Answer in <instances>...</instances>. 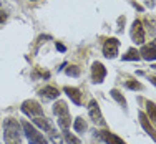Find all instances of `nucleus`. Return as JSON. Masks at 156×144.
Masks as SVG:
<instances>
[{
    "label": "nucleus",
    "instance_id": "nucleus-1",
    "mask_svg": "<svg viewBox=\"0 0 156 144\" xmlns=\"http://www.w3.org/2000/svg\"><path fill=\"white\" fill-rule=\"evenodd\" d=\"M3 141L5 144H22V124L13 118L3 121Z\"/></svg>",
    "mask_w": 156,
    "mask_h": 144
},
{
    "label": "nucleus",
    "instance_id": "nucleus-2",
    "mask_svg": "<svg viewBox=\"0 0 156 144\" xmlns=\"http://www.w3.org/2000/svg\"><path fill=\"white\" fill-rule=\"evenodd\" d=\"M22 129H23V132L28 138V142L30 144H48L47 139L43 138V136L35 129V126H32L28 121H23V123H22Z\"/></svg>",
    "mask_w": 156,
    "mask_h": 144
},
{
    "label": "nucleus",
    "instance_id": "nucleus-3",
    "mask_svg": "<svg viewBox=\"0 0 156 144\" xmlns=\"http://www.w3.org/2000/svg\"><path fill=\"white\" fill-rule=\"evenodd\" d=\"M22 111H23L27 116H42L43 114V109L42 106L38 105L37 101H33V99H27V101H23V105H22Z\"/></svg>",
    "mask_w": 156,
    "mask_h": 144
},
{
    "label": "nucleus",
    "instance_id": "nucleus-4",
    "mask_svg": "<svg viewBox=\"0 0 156 144\" xmlns=\"http://www.w3.org/2000/svg\"><path fill=\"white\" fill-rule=\"evenodd\" d=\"M118 46H120V42L116 38H110L106 40V43L103 45V53H105L106 58H115L118 55Z\"/></svg>",
    "mask_w": 156,
    "mask_h": 144
},
{
    "label": "nucleus",
    "instance_id": "nucleus-5",
    "mask_svg": "<svg viewBox=\"0 0 156 144\" xmlns=\"http://www.w3.org/2000/svg\"><path fill=\"white\" fill-rule=\"evenodd\" d=\"M88 114H90V118L95 121V123L105 124V121H103V116H101V111H100V106H98V103H96L95 99H91L90 105H88Z\"/></svg>",
    "mask_w": 156,
    "mask_h": 144
},
{
    "label": "nucleus",
    "instance_id": "nucleus-6",
    "mask_svg": "<svg viewBox=\"0 0 156 144\" xmlns=\"http://www.w3.org/2000/svg\"><path fill=\"white\" fill-rule=\"evenodd\" d=\"M106 76V70L100 61H95L93 66H91V78H93L95 83H101Z\"/></svg>",
    "mask_w": 156,
    "mask_h": 144
},
{
    "label": "nucleus",
    "instance_id": "nucleus-7",
    "mask_svg": "<svg viewBox=\"0 0 156 144\" xmlns=\"http://www.w3.org/2000/svg\"><path fill=\"white\" fill-rule=\"evenodd\" d=\"M131 38L135 43H144V30L143 27H141V22L140 20H135V23H133V28H131Z\"/></svg>",
    "mask_w": 156,
    "mask_h": 144
},
{
    "label": "nucleus",
    "instance_id": "nucleus-8",
    "mask_svg": "<svg viewBox=\"0 0 156 144\" xmlns=\"http://www.w3.org/2000/svg\"><path fill=\"white\" fill-rule=\"evenodd\" d=\"M98 138H101L106 144H126L123 139H120L116 134H113V132H110V131H100Z\"/></svg>",
    "mask_w": 156,
    "mask_h": 144
},
{
    "label": "nucleus",
    "instance_id": "nucleus-9",
    "mask_svg": "<svg viewBox=\"0 0 156 144\" xmlns=\"http://www.w3.org/2000/svg\"><path fill=\"white\" fill-rule=\"evenodd\" d=\"M140 123H141V126H143V129L151 136V138H153V141L156 142V131L153 129V126L150 124V119H148V116L144 113H140Z\"/></svg>",
    "mask_w": 156,
    "mask_h": 144
},
{
    "label": "nucleus",
    "instance_id": "nucleus-10",
    "mask_svg": "<svg viewBox=\"0 0 156 144\" xmlns=\"http://www.w3.org/2000/svg\"><path fill=\"white\" fill-rule=\"evenodd\" d=\"M65 93L68 94V98L72 99V101L75 103L76 106L81 105V93H80V90H76V88H70V86H65Z\"/></svg>",
    "mask_w": 156,
    "mask_h": 144
},
{
    "label": "nucleus",
    "instance_id": "nucleus-11",
    "mask_svg": "<svg viewBox=\"0 0 156 144\" xmlns=\"http://www.w3.org/2000/svg\"><path fill=\"white\" fill-rule=\"evenodd\" d=\"M58 94H60V91L55 86H45L40 90V96H43L47 99H55V98H58Z\"/></svg>",
    "mask_w": 156,
    "mask_h": 144
},
{
    "label": "nucleus",
    "instance_id": "nucleus-12",
    "mask_svg": "<svg viewBox=\"0 0 156 144\" xmlns=\"http://www.w3.org/2000/svg\"><path fill=\"white\" fill-rule=\"evenodd\" d=\"M140 53H141V57H143L144 58V60H156V48L154 46H148V45H144L143 48H141V51H140Z\"/></svg>",
    "mask_w": 156,
    "mask_h": 144
},
{
    "label": "nucleus",
    "instance_id": "nucleus-13",
    "mask_svg": "<svg viewBox=\"0 0 156 144\" xmlns=\"http://www.w3.org/2000/svg\"><path fill=\"white\" fill-rule=\"evenodd\" d=\"M53 113L57 114L58 118H60V116H65V114H68V106H66V103H65V101H58V103H55V106H53Z\"/></svg>",
    "mask_w": 156,
    "mask_h": 144
},
{
    "label": "nucleus",
    "instance_id": "nucleus-14",
    "mask_svg": "<svg viewBox=\"0 0 156 144\" xmlns=\"http://www.w3.org/2000/svg\"><path fill=\"white\" fill-rule=\"evenodd\" d=\"M33 123H35L40 129H45V131H51V124L47 121V118H45V116H35V118H33Z\"/></svg>",
    "mask_w": 156,
    "mask_h": 144
},
{
    "label": "nucleus",
    "instance_id": "nucleus-15",
    "mask_svg": "<svg viewBox=\"0 0 156 144\" xmlns=\"http://www.w3.org/2000/svg\"><path fill=\"white\" fill-rule=\"evenodd\" d=\"M146 116H148V119H151L153 123H156V105L154 103H151V101H148L146 103Z\"/></svg>",
    "mask_w": 156,
    "mask_h": 144
},
{
    "label": "nucleus",
    "instance_id": "nucleus-16",
    "mask_svg": "<svg viewBox=\"0 0 156 144\" xmlns=\"http://www.w3.org/2000/svg\"><path fill=\"white\" fill-rule=\"evenodd\" d=\"M123 60L125 61H136L140 60V51H136L135 48H131V50H128V53L123 55Z\"/></svg>",
    "mask_w": 156,
    "mask_h": 144
},
{
    "label": "nucleus",
    "instance_id": "nucleus-17",
    "mask_svg": "<svg viewBox=\"0 0 156 144\" xmlns=\"http://www.w3.org/2000/svg\"><path fill=\"white\" fill-rule=\"evenodd\" d=\"M73 128H75V131L76 132H85L87 131V123H85V119L83 118H76L75 119V124H73Z\"/></svg>",
    "mask_w": 156,
    "mask_h": 144
},
{
    "label": "nucleus",
    "instance_id": "nucleus-18",
    "mask_svg": "<svg viewBox=\"0 0 156 144\" xmlns=\"http://www.w3.org/2000/svg\"><path fill=\"white\" fill-rule=\"evenodd\" d=\"M63 138H65V141L68 142V144H81V141L78 138H75V136L72 134V132H68L65 129V131H63Z\"/></svg>",
    "mask_w": 156,
    "mask_h": 144
},
{
    "label": "nucleus",
    "instance_id": "nucleus-19",
    "mask_svg": "<svg viewBox=\"0 0 156 144\" xmlns=\"http://www.w3.org/2000/svg\"><path fill=\"white\" fill-rule=\"evenodd\" d=\"M58 126H60V128L63 129V131L70 128V114H65V116H60V119H58Z\"/></svg>",
    "mask_w": 156,
    "mask_h": 144
},
{
    "label": "nucleus",
    "instance_id": "nucleus-20",
    "mask_svg": "<svg viewBox=\"0 0 156 144\" xmlns=\"http://www.w3.org/2000/svg\"><path fill=\"white\" fill-rule=\"evenodd\" d=\"M111 96H113V98L116 99V101L120 103V105L123 106V108L126 106V99L123 98V96H121V93H120V91H118V90H111Z\"/></svg>",
    "mask_w": 156,
    "mask_h": 144
},
{
    "label": "nucleus",
    "instance_id": "nucleus-21",
    "mask_svg": "<svg viewBox=\"0 0 156 144\" xmlns=\"http://www.w3.org/2000/svg\"><path fill=\"white\" fill-rule=\"evenodd\" d=\"M66 75L78 76V75H80V68H78V66H68V68H66Z\"/></svg>",
    "mask_w": 156,
    "mask_h": 144
},
{
    "label": "nucleus",
    "instance_id": "nucleus-22",
    "mask_svg": "<svg viewBox=\"0 0 156 144\" xmlns=\"http://www.w3.org/2000/svg\"><path fill=\"white\" fill-rule=\"evenodd\" d=\"M126 86H128L129 90H141V88H143L138 81H126Z\"/></svg>",
    "mask_w": 156,
    "mask_h": 144
},
{
    "label": "nucleus",
    "instance_id": "nucleus-23",
    "mask_svg": "<svg viewBox=\"0 0 156 144\" xmlns=\"http://www.w3.org/2000/svg\"><path fill=\"white\" fill-rule=\"evenodd\" d=\"M5 20H7V13L3 10H0V23H3Z\"/></svg>",
    "mask_w": 156,
    "mask_h": 144
},
{
    "label": "nucleus",
    "instance_id": "nucleus-24",
    "mask_svg": "<svg viewBox=\"0 0 156 144\" xmlns=\"http://www.w3.org/2000/svg\"><path fill=\"white\" fill-rule=\"evenodd\" d=\"M51 139H53V142H57V144H58V142L62 141V139H60V136H55V134L51 136Z\"/></svg>",
    "mask_w": 156,
    "mask_h": 144
},
{
    "label": "nucleus",
    "instance_id": "nucleus-25",
    "mask_svg": "<svg viewBox=\"0 0 156 144\" xmlns=\"http://www.w3.org/2000/svg\"><path fill=\"white\" fill-rule=\"evenodd\" d=\"M57 50H60V51H65V46H63L62 43H57Z\"/></svg>",
    "mask_w": 156,
    "mask_h": 144
},
{
    "label": "nucleus",
    "instance_id": "nucleus-26",
    "mask_svg": "<svg viewBox=\"0 0 156 144\" xmlns=\"http://www.w3.org/2000/svg\"><path fill=\"white\" fill-rule=\"evenodd\" d=\"M150 80H151V83H153L154 86H156V78H154V76H153V78H150Z\"/></svg>",
    "mask_w": 156,
    "mask_h": 144
},
{
    "label": "nucleus",
    "instance_id": "nucleus-27",
    "mask_svg": "<svg viewBox=\"0 0 156 144\" xmlns=\"http://www.w3.org/2000/svg\"><path fill=\"white\" fill-rule=\"evenodd\" d=\"M151 46H154V48H156V40H154V42H153V43H151Z\"/></svg>",
    "mask_w": 156,
    "mask_h": 144
},
{
    "label": "nucleus",
    "instance_id": "nucleus-28",
    "mask_svg": "<svg viewBox=\"0 0 156 144\" xmlns=\"http://www.w3.org/2000/svg\"><path fill=\"white\" fill-rule=\"evenodd\" d=\"M154 68H156V66H154Z\"/></svg>",
    "mask_w": 156,
    "mask_h": 144
}]
</instances>
